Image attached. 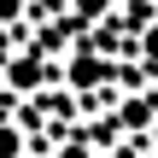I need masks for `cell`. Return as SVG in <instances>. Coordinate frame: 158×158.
<instances>
[{
  "mask_svg": "<svg viewBox=\"0 0 158 158\" xmlns=\"http://www.w3.org/2000/svg\"><path fill=\"white\" fill-rule=\"evenodd\" d=\"M41 82H47V64H41V59L12 64V88H41Z\"/></svg>",
  "mask_w": 158,
  "mask_h": 158,
  "instance_id": "1",
  "label": "cell"
},
{
  "mask_svg": "<svg viewBox=\"0 0 158 158\" xmlns=\"http://www.w3.org/2000/svg\"><path fill=\"white\" fill-rule=\"evenodd\" d=\"M106 6H117V0H76V23H88V18H100Z\"/></svg>",
  "mask_w": 158,
  "mask_h": 158,
  "instance_id": "2",
  "label": "cell"
},
{
  "mask_svg": "<svg viewBox=\"0 0 158 158\" xmlns=\"http://www.w3.org/2000/svg\"><path fill=\"white\" fill-rule=\"evenodd\" d=\"M141 53L158 59V18H152V23H141Z\"/></svg>",
  "mask_w": 158,
  "mask_h": 158,
  "instance_id": "3",
  "label": "cell"
},
{
  "mask_svg": "<svg viewBox=\"0 0 158 158\" xmlns=\"http://www.w3.org/2000/svg\"><path fill=\"white\" fill-rule=\"evenodd\" d=\"M12 152H23V135H12V129H0V158H12Z\"/></svg>",
  "mask_w": 158,
  "mask_h": 158,
  "instance_id": "4",
  "label": "cell"
}]
</instances>
